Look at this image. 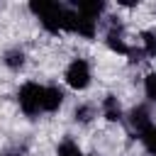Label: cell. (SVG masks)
I'll use <instances>...</instances> for the list:
<instances>
[{"label": "cell", "instance_id": "7a4b0ae2", "mask_svg": "<svg viewBox=\"0 0 156 156\" xmlns=\"http://www.w3.org/2000/svg\"><path fill=\"white\" fill-rule=\"evenodd\" d=\"M17 102H20V110L27 117H39L44 112V85L37 83V80L22 83L20 90H17Z\"/></svg>", "mask_w": 156, "mask_h": 156}, {"label": "cell", "instance_id": "9c48e42d", "mask_svg": "<svg viewBox=\"0 0 156 156\" xmlns=\"http://www.w3.org/2000/svg\"><path fill=\"white\" fill-rule=\"evenodd\" d=\"M24 61H27V54H24L22 46H10V49L2 54V63H5L10 71H20V68L24 66Z\"/></svg>", "mask_w": 156, "mask_h": 156}, {"label": "cell", "instance_id": "5b68a950", "mask_svg": "<svg viewBox=\"0 0 156 156\" xmlns=\"http://www.w3.org/2000/svg\"><path fill=\"white\" fill-rule=\"evenodd\" d=\"M127 122H129L132 132H136V134H141L144 129H149V127L154 124L149 105H134V107L127 112Z\"/></svg>", "mask_w": 156, "mask_h": 156}, {"label": "cell", "instance_id": "9a60e30c", "mask_svg": "<svg viewBox=\"0 0 156 156\" xmlns=\"http://www.w3.org/2000/svg\"><path fill=\"white\" fill-rule=\"evenodd\" d=\"M0 156H24V149L15 146V149H7V151H5V154H0Z\"/></svg>", "mask_w": 156, "mask_h": 156}, {"label": "cell", "instance_id": "8fae6325", "mask_svg": "<svg viewBox=\"0 0 156 156\" xmlns=\"http://www.w3.org/2000/svg\"><path fill=\"white\" fill-rule=\"evenodd\" d=\"M95 117H98V110H95V105H90V102H80V105L73 110V119H76L78 124H90Z\"/></svg>", "mask_w": 156, "mask_h": 156}, {"label": "cell", "instance_id": "6da1fadb", "mask_svg": "<svg viewBox=\"0 0 156 156\" xmlns=\"http://www.w3.org/2000/svg\"><path fill=\"white\" fill-rule=\"evenodd\" d=\"M29 10H32V15L39 20V24H41L49 34L71 32L73 20H76V10H73V5H66V2L34 0V2H29Z\"/></svg>", "mask_w": 156, "mask_h": 156}, {"label": "cell", "instance_id": "3957f363", "mask_svg": "<svg viewBox=\"0 0 156 156\" xmlns=\"http://www.w3.org/2000/svg\"><path fill=\"white\" fill-rule=\"evenodd\" d=\"M68 88L73 90H85L90 85V78H93V71H90V63L85 58H73L68 66H66V73H63Z\"/></svg>", "mask_w": 156, "mask_h": 156}, {"label": "cell", "instance_id": "ba28073f", "mask_svg": "<svg viewBox=\"0 0 156 156\" xmlns=\"http://www.w3.org/2000/svg\"><path fill=\"white\" fill-rule=\"evenodd\" d=\"M102 117L107 122H122L124 119V112H122V105H119L117 95H105V100H102Z\"/></svg>", "mask_w": 156, "mask_h": 156}, {"label": "cell", "instance_id": "5bb4252c", "mask_svg": "<svg viewBox=\"0 0 156 156\" xmlns=\"http://www.w3.org/2000/svg\"><path fill=\"white\" fill-rule=\"evenodd\" d=\"M144 93L151 102H156V73H149L144 78Z\"/></svg>", "mask_w": 156, "mask_h": 156}, {"label": "cell", "instance_id": "52a82bcc", "mask_svg": "<svg viewBox=\"0 0 156 156\" xmlns=\"http://www.w3.org/2000/svg\"><path fill=\"white\" fill-rule=\"evenodd\" d=\"M63 90L58 85H44V112H56L63 105Z\"/></svg>", "mask_w": 156, "mask_h": 156}, {"label": "cell", "instance_id": "4fadbf2b", "mask_svg": "<svg viewBox=\"0 0 156 156\" xmlns=\"http://www.w3.org/2000/svg\"><path fill=\"white\" fill-rule=\"evenodd\" d=\"M56 156H85V154L80 151V146L73 139H63L58 144V149H56Z\"/></svg>", "mask_w": 156, "mask_h": 156}, {"label": "cell", "instance_id": "7c38bea8", "mask_svg": "<svg viewBox=\"0 0 156 156\" xmlns=\"http://www.w3.org/2000/svg\"><path fill=\"white\" fill-rule=\"evenodd\" d=\"M139 139H141L146 154H149V156H156V124H151L149 129H144V132L139 134Z\"/></svg>", "mask_w": 156, "mask_h": 156}, {"label": "cell", "instance_id": "277c9868", "mask_svg": "<svg viewBox=\"0 0 156 156\" xmlns=\"http://www.w3.org/2000/svg\"><path fill=\"white\" fill-rule=\"evenodd\" d=\"M105 44H107L110 51H115L119 56H129V51H132V46L127 44V37H124V27L117 20L110 22V27L105 32Z\"/></svg>", "mask_w": 156, "mask_h": 156}, {"label": "cell", "instance_id": "30bf717a", "mask_svg": "<svg viewBox=\"0 0 156 156\" xmlns=\"http://www.w3.org/2000/svg\"><path fill=\"white\" fill-rule=\"evenodd\" d=\"M139 54L144 58H154L156 56V32L154 29L139 32Z\"/></svg>", "mask_w": 156, "mask_h": 156}, {"label": "cell", "instance_id": "8992f818", "mask_svg": "<svg viewBox=\"0 0 156 156\" xmlns=\"http://www.w3.org/2000/svg\"><path fill=\"white\" fill-rule=\"evenodd\" d=\"M73 10H76L78 15H83V17H90V20H95V22H100V17L105 15L107 5H105L102 0H80V2L73 5Z\"/></svg>", "mask_w": 156, "mask_h": 156}]
</instances>
